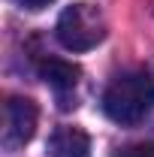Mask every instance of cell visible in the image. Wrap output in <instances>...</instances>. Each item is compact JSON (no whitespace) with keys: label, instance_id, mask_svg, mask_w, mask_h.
Returning <instances> with one entry per match:
<instances>
[{"label":"cell","instance_id":"cell-4","mask_svg":"<svg viewBox=\"0 0 154 157\" xmlns=\"http://www.w3.org/2000/svg\"><path fill=\"white\" fill-rule=\"evenodd\" d=\"M48 157H91V139L82 127H58L48 139Z\"/></svg>","mask_w":154,"mask_h":157},{"label":"cell","instance_id":"cell-2","mask_svg":"<svg viewBox=\"0 0 154 157\" xmlns=\"http://www.w3.org/2000/svg\"><path fill=\"white\" fill-rule=\"evenodd\" d=\"M55 36L67 52H88L106 39V15L94 3H73L60 12Z\"/></svg>","mask_w":154,"mask_h":157},{"label":"cell","instance_id":"cell-7","mask_svg":"<svg viewBox=\"0 0 154 157\" xmlns=\"http://www.w3.org/2000/svg\"><path fill=\"white\" fill-rule=\"evenodd\" d=\"M18 6L24 9H42V6H48V3H55V0H15Z\"/></svg>","mask_w":154,"mask_h":157},{"label":"cell","instance_id":"cell-6","mask_svg":"<svg viewBox=\"0 0 154 157\" xmlns=\"http://www.w3.org/2000/svg\"><path fill=\"white\" fill-rule=\"evenodd\" d=\"M112 157H154V142H136V145H124V148H118Z\"/></svg>","mask_w":154,"mask_h":157},{"label":"cell","instance_id":"cell-1","mask_svg":"<svg viewBox=\"0 0 154 157\" xmlns=\"http://www.w3.org/2000/svg\"><path fill=\"white\" fill-rule=\"evenodd\" d=\"M154 109V76L124 73L103 91V112L115 124H139Z\"/></svg>","mask_w":154,"mask_h":157},{"label":"cell","instance_id":"cell-5","mask_svg":"<svg viewBox=\"0 0 154 157\" xmlns=\"http://www.w3.org/2000/svg\"><path fill=\"white\" fill-rule=\"evenodd\" d=\"M39 76L45 78V85L64 97V94H70V91H76L79 78H82V70H79L76 63H70V60H60V58H48L42 60V67H39Z\"/></svg>","mask_w":154,"mask_h":157},{"label":"cell","instance_id":"cell-3","mask_svg":"<svg viewBox=\"0 0 154 157\" xmlns=\"http://www.w3.org/2000/svg\"><path fill=\"white\" fill-rule=\"evenodd\" d=\"M37 133V106L24 97H12L3 109V148L15 151Z\"/></svg>","mask_w":154,"mask_h":157}]
</instances>
